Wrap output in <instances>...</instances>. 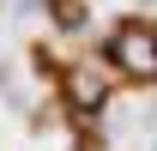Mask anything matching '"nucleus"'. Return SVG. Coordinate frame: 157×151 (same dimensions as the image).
Returning a JSON list of instances; mask_svg holds the SVG:
<instances>
[{"mask_svg": "<svg viewBox=\"0 0 157 151\" xmlns=\"http://www.w3.org/2000/svg\"><path fill=\"white\" fill-rule=\"evenodd\" d=\"M115 60L133 67V73H157V30H121Z\"/></svg>", "mask_w": 157, "mask_h": 151, "instance_id": "nucleus-1", "label": "nucleus"}]
</instances>
